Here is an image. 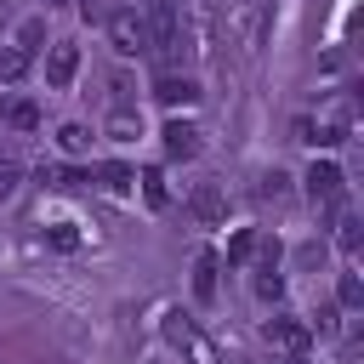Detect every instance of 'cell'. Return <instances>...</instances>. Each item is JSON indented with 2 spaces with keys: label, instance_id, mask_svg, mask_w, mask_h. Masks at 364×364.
I'll use <instances>...</instances> for the list:
<instances>
[{
  "label": "cell",
  "instance_id": "6da1fadb",
  "mask_svg": "<svg viewBox=\"0 0 364 364\" xmlns=\"http://www.w3.org/2000/svg\"><path fill=\"white\" fill-rule=\"evenodd\" d=\"M108 40H114V51H119V57L148 51V23L136 17V6H125V11H114V17H108Z\"/></svg>",
  "mask_w": 364,
  "mask_h": 364
},
{
  "label": "cell",
  "instance_id": "7a4b0ae2",
  "mask_svg": "<svg viewBox=\"0 0 364 364\" xmlns=\"http://www.w3.org/2000/svg\"><path fill=\"white\" fill-rule=\"evenodd\" d=\"M262 341H267V347H279V353H307L313 330H307L301 318H290V313H273V318L262 324Z\"/></svg>",
  "mask_w": 364,
  "mask_h": 364
},
{
  "label": "cell",
  "instance_id": "3957f363",
  "mask_svg": "<svg viewBox=\"0 0 364 364\" xmlns=\"http://www.w3.org/2000/svg\"><path fill=\"white\" fill-rule=\"evenodd\" d=\"M301 182H307V199H313V205H336V199H341V171H336L330 159H313Z\"/></svg>",
  "mask_w": 364,
  "mask_h": 364
},
{
  "label": "cell",
  "instance_id": "277c9868",
  "mask_svg": "<svg viewBox=\"0 0 364 364\" xmlns=\"http://www.w3.org/2000/svg\"><path fill=\"white\" fill-rule=\"evenodd\" d=\"M74 74H80V46H68V40H63V46H51V57H46V80L63 91Z\"/></svg>",
  "mask_w": 364,
  "mask_h": 364
},
{
  "label": "cell",
  "instance_id": "5b68a950",
  "mask_svg": "<svg viewBox=\"0 0 364 364\" xmlns=\"http://www.w3.org/2000/svg\"><path fill=\"white\" fill-rule=\"evenodd\" d=\"M154 97H159L165 108H188V102H199V85H193L188 74H159V85H154Z\"/></svg>",
  "mask_w": 364,
  "mask_h": 364
},
{
  "label": "cell",
  "instance_id": "8992f818",
  "mask_svg": "<svg viewBox=\"0 0 364 364\" xmlns=\"http://www.w3.org/2000/svg\"><path fill=\"white\" fill-rule=\"evenodd\" d=\"M159 136H165V154H171V159H193V154H199V131H193L188 119H171Z\"/></svg>",
  "mask_w": 364,
  "mask_h": 364
},
{
  "label": "cell",
  "instance_id": "52a82bcc",
  "mask_svg": "<svg viewBox=\"0 0 364 364\" xmlns=\"http://www.w3.org/2000/svg\"><path fill=\"white\" fill-rule=\"evenodd\" d=\"M188 205H193V216H199V222H216V216H222V193H216V182H199Z\"/></svg>",
  "mask_w": 364,
  "mask_h": 364
},
{
  "label": "cell",
  "instance_id": "ba28073f",
  "mask_svg": "<svg viewBox=\"0 0 364 364\" xmlns=\"http://www.w3.org/2000/svg\"><path fill=\"white\" fill-rule=\"evenodd\" d=\"M193 296H199V301H216V256H210V250L193 262Z\"/></svg>",
  "mask_w": 364,
  "mask_h": 364
},
{
  "label": "cell",
  "instance_id": "9c48e42d",
  "mask_svg": "<svg viewBox=\"0 0 364 364\" xmlns=\"http://www.w3.org/2000/svg\"><path fill=\"white\" fill-rule=\"evenodd\" d=\"M28 57H34L28 46H6V51H0V80H6V85L23 80V74H28Z\"/></svg>",
  "mask_w": 364,
  "mask_h": 364
},
{
  "label": "cell",
  "instance_id": "30bf717a",
  "mask_svg": "<svg viewBox=\"0 0 364 364\" xmlns=\"http://www.w3.org/2000/svg\"><path fill=\"white\" fill-rule=\"evenodd\" d=\"M40 182H46V188H85V182H91V171H57V165H46V171H40Z\"/></svg>",
  "mask_w": 364,
  "mask_h": 364
},
{
  "label": "cell",
  "instance_id": "8fae6325",
  "mask_svg": "<svg viewBox=\"0 0 364 364\" xmlns=\"http://www.w3.org/2000/svg\"><path fill=\"white\" fill-rule=\"evenodd\" d=\"M142 199H148L154 210H165V199H171V193H165V171H142Z\"/></svg>",
  "mask_w": 364,
  "mask_h": 364
},
{
  "label": "cell",
  "instance_id": "7c38bea8",
  "mask_svg": "<svg viewBox=\"0 0 364 364\" xmlns=\"http://www.w3.org/2000/svg\"><path fill=\"white\" fill-rule=\"evenodd\" d=\"M336 301H341V307H364V284H358V273H353V267L341 273V284H336Z\"/></svg>",
  "mask_w": 364,
  "mask_h": 364
},
{
  "label": "cell",
  "instance_id": "4fadbf2b",
  "mask_svg": "<svg viewBox=\"0 0 364 364\" xmlns=\"http://www.w3.org/2000/svg\"><path fill=\"white\" fill-rule=\"evenodd\" d=\"M108 131L125 142V136H136L142 131V119H136V108H114V119H108Z\"/></svg>",
  "mask_w": 364,
  "mask_h": 364
},
{
  "label": "cell",
  "instance_id": "5bb4252c",
  "mask_svg": "<svg viewBox=\"0 0 364 364\" xmlns=\"http://www.w3.org/2000/svg\"><path fill=\"white\" fill-rule=\"evenodd\" d=\"M57 142H63V154H85V148H91V131H85V125H63Z\"/></svg>",
  "mask_w": 364,
  "mask_h": 364
},
{
  "label": "cell",
  "instance_id": "9a60e30c",
  "mask_svg": "<svg viewBox=\"0 0 364 364\" xmlns=\"http://www.w3.org/2000/svg\"><path fill=\"white\" fill-rule=\"evenodd\" d=\"M256 296H262V301H279V296H284V279H279V267H262V273H256Z\"/></svg>",
  "mask_w": 364,
  "mask_h": 364
},
{
  "label": "cell",
  "instance_id": "2e32d148",
  "mask_svg": "<svg viewBox=\"0 0 364 364\" xmlns=\"http://www.w3.org/2000/svg\"><path fill=\"white\" fill-rule=\"evenodd\" d=\"M6 119H11L17 131H34V125H40V108H34V102H11V108H6Z\"/></svg>",
  "mask_w": 364,
  "mask_h": 364
},
{
  "label": "cell",
  "instance_id": "e0dca14e",
  "mask_svg": "<svg viewBox=\"0 0 364 364\" xmlns=\"http://www.w3.org/2000/svg\"><path fill=\"white\" fill-rule=\"evenodd\" d=\"M336 245H341V250H358V216H353V210H341V222H336Z\"/></svg>",
  "mask_w": 364,
  "mask_h": 364
},
{
  "label": "cell",
  "instance_id": "ac0fdd59",
  "mask_svg": "<svg viewBox=\"0 0 364 364\" xmlns=\"http://www.w3.org/2000/svg\"><path fill=\"white\" fill-rule=\"evenodd\" d=\"M136 176H131V165H102V188H114V193H125Z\"/></svg>",
  "mask_w": 364,
  "mask_h": 364
},
{
  "label": "cell",
  "instance_id": "d6986e66",
  "mask_svg": "<svg viewBox=\"0 0 364 364\" xmlns=\"http://www.w3.org/2000/svg\"><path fill=\"white\" fill-rule=\"evenodd\" d=\"M256 256V233L245 228V233H233V245H228V262H250Z\"/></svg>",
  "mask_w": 364,
  "mask_h": 364
},
{
  "label": "cell",
  "instance_id": "ffe728a7",
  "mask_svg": "<svg viewBox=\"0 0 364 364\" xmlns=\"http://www.w3.org/2000/svg\"><path fill=\"white\" fill-rule=\"evenodd\" d=\"M165 336H171V341L182 347V341H193V324H188L182 313H171V318H165Z\"/></svg>",
  "mask_w": 364,
  "mask_h": 364
},
{
  "label": "cell",
  "instance_id": "44dd1931",
  "mask_svg": "<svg viewBox=\"0 0 364 364\" xmlns=\"http://www.w3.org/2000/svg\"><path fill=\"white\" fill-rule=\"evenodd\" d=\"M17 176H23V171H17L11 159H0V199H11V193H17Z\"/></svg>",
  "mask_w": 364,
  "mask_h": 364
},
{
  "label": "cell",
  "instance_id": "7402d4cb",
  "mask_svg": "<svg viewBox=\"0 0 364 364\" xmlns=\"http://www.w3.org/2000/svg\"><path fill=\"white\" fill-rule=\"evenodd\" d=\"M51 245H57V250H74V245H80V233H74L68 222H57V228H51Z\"/></svg>",
  "mask_w": 364,
  "mask_h": 364
},
{
  "label": "cell",
  "instance_id": "603a6c76",
  "mask_svg": "<svg viewBox=\"0 0 364 364\" xmlns=\"http://www.w3.org/2000/svg\"><path fill=\"white\" fill-rule=\"evenodd\" d=\"M279 193H284V171H267L262 176V199H279Z\"/></svg>",
  "mask_w": 364,
  "mask_h": 364
},
{
  "label": "cell",
  "instance_id": "cb8c5ba5",
  "mask_svg": "<svg viewBox=\"0 0 364 364\" xmlns=\"http://www.w3.org/2000/svg\"><path fill=\"white\" fill-rule=\"evenodd\" d=\"M188 347H193V364H216V353H210V341H199V336H193Z\"/></svg>",
  "mask_w": 364,
  "mask_h": 364
},
{
  "label": "cell",
  "instance_id": "d4e9b609",
  "mask_svg": "<svg viewBox=\"0 0 364 364\" xmlns=\"http://www.w3.org/2000/svg\"><path fill=\"white\" fill-rule=\"evenodd\" d=\"M284 364H301V353H284Z\"/></svg>",
  "mask_w": 364,
  "mask_h": 364
},
{
  "label": "cell",
  "instance_id": "484cf974",
  "mask_svg": "<svg viewBox=\"0 0 364 364\" xmlns=\"http://www.w3.org/2000/svg\"><path fill=\"white\" fill-rule=\"evenodd\" d=\"M51 6H68V0H51Z\"/></svg>",
  "mask_w": 364,
  "mask_h": 364
}]
</instances>
